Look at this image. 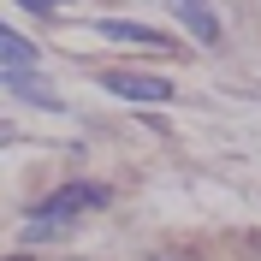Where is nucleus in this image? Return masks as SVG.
Listing matches in <instances>:
<instances>
[{
	"label": "nucleus",
	"mask_w": 261,
	"mask_h": 261,
	"mask_svg": "<svg viewBox=\"0 0 261 261\" xmlns=\"http://www.w3.org/2000/svg\"><path fill=\"white\" fill-rule=\"evenodd\" d=\"M89 30H95L101 42H130V48H161V54L172 48L166 36H154V30H148V24H130V18H95Z\"/></svg>",
	"instance_id": "nucleus-4"
},
{
	"label": "nucleus",
	"mask_w": 261,
	"mask_h": 261,
	"mask_svg": "<svg viewBox=\"0 0 261 261\" xmlns=\"http://www.w3.org/2000/svg\"><path fill=\"white\" fill-rule=\"evenodd\" d=\"M255 261H261V238H255Z\"/></svg>",
	"instance_id": "nucleus-10"
},
{
	"label": "nucleus",
	"mask_w": 261,
	"mask_h": 261,
	"mask_svg": "<svg viewBox=\"0 0 261 261\" xmlns=\"http://www.w3.org/2000/svg\"><path fill=\"white\" fill-rule=\"evenodd\" d=\"M6 143H12V125H6V119H0V148H6Z\"/></svg>",
	"instance_id": "nucleus-9"
},
{
	"label": "nucleus",
	"mask_w": 261,
	"mask_h": 261,
	"mask_svg": "<svg viewBox=\"0 0 261 261\" xmlns=\"http://www.w3.org/2000/svg\"><path fill=\"white\" fill-rule=\"evenodd\" d=\"M36 65V42H24L18 30L0 24V71H30Z\"/></svg>",
	"instance_id": "nucleus-6"
},
{
	"label": "nucleus",
	"mask_w": 261,
	"mask_h": 261,
	"mask_svg": "<svg viewBox=\"0 0 261 261\" xmlns=\"http://www.w3.org/2000/svg\"><path fill=\"white\" fill-rule=\"evenodd\" d=\"M101 89H113L125 101H172V77H148V71H130V65H113V71H101Z\"/></svg>",
	"instance_id": "nucleus-2"
},
{
	"label": "nucleus",
	"mask_w": 261,
	"mask_h": 261,
	"mask_svg": "<svg viewBox=\"0 0 261 261\" xmlns=\"http://www.w3.org/2000/svg\"><path fill=\"white\" fill-rule=\"evenodd\" d=\"M89 208H107V184H65V190H54L42 208L30 214V226H24V238L30 244H42V238H60L77 214H89Z\"/></svg>",
	"instance_id": "nucleus-1"
},
{
	"label": "nucleus",
	"mask_w": 261,
	"mask_h": 261,
	"mask_svg": "<svg viewBox=\"0 0 261 261\" xmlns=\"http://www.w3.org/2000/svg\"><path fill=\"white\" fill-rule=\"evenodd\" d=\"M0 89L24 95L30 107H60V95H54V89H48L42 77H36V71H0Z\"/></svg>",
	"instance_id": "nucleus-5"
},
{
	"label": "nucleus",
	"mask_w": 261,
	"mask_h": 261,
	"mask_svg": "<svg viewBox=\"0 0 261 261\" xmlns=\"http://www.w3.org/2000/svg\"><path fill=\"white\" fill-rule=\"evenodd\" d=\"M148 261H196V255H172V249H166V255H148Z\"/></svg>",
	"instance_id": "nucleus-8"
},
{
	"label": "nucleus",
	"mask_w": 261,
	"mask_h": 261,
	"mask_svg": "<svg viewBox=\"0 0 261 261\" xmlns=\"http://www.w3.org/2000/svg\"><path fill=\"white\" fill-rule=\"evenodd\" d=\"M166 12L178 18L202 48H220V12H214V0H166Z\"/></svg>",
	"instance_id": "nucleus-3"
},
{
	"label": "nucleus",
	"mask_w": 261,
	"mask_h": 261,
	"mask_svg": "<svg viewBox=\"0 0 261 261\" xmlns=\"http://www.w3.org/2000/svg\"><path fill=\"white\" fill-rule=\"evenodd\" d=\"M18 6H24V12H42V18H48V12H60V6H71V0H18Z\"/></svg>",
	"instance_id": "nucleus-7"
}]
</instances>
